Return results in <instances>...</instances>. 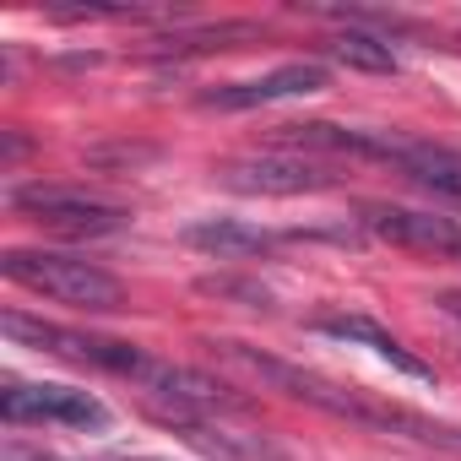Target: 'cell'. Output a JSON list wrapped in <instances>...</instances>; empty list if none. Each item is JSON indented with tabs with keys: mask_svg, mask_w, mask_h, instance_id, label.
<instances>
[{
	"mask_svg": "<svg viewBox=\"0 0 461 461\" xmlns=\"http://www.w3.org/2000/svg\"><path fill=\"white\" fill-rule=\"evenodd\" d=\"M277 141H283V147H299V152L369 158V163H391V168H396L407 136H391V131H358V125H331V120H310V125H283Z\"/></svg>",
	"mask_w": 461,
	"mask_h": 461,
	"instance_id": "cell-7",
	"label": "cell"
},
{
	"mask_svg": "<svg viewBox=\"0 0 461 461\" xmlns=\"http://www.w3.org/2000/svg\"><path fill=\"white\" fill-rule=\"evenodd\" d=\"M195 288H201V294H212V299H240L245 310H272V294H267L261 283H240V277H201Z\"/></svg>",
	"mask_w": 461,
	"mask_h": 461,
	"instance_id": "cell-14",
	"label": "cell"
},
{
	"mask_svg": "<svg viewBox=\"0 0 461 461\" xmlns=\"http://www.w3.org/2000/svg\"><path fill=\"white\" fill-rule=\"evenodd\" d=\"M217 185L240 195H315V190H331L337 174L294 152H250V158L217 163Z\"/></svg>",
	"mask_w": 461,
	"mask_h": 461,
	"instance_id": "cell-4",
	"label": "cell"
},
{
	"mask_svg": "<svg viewBox=\"0 0 461 461\" xmlns=\"http://www.w3.org/2000/svg\"><path fill=\"white\" fill-rule=\"evenodd\" d=\"M6 201L17 212H28L39 228L66 234V240H104V234H120L131 222L125 206H114L104 195H87V190H71V185H23Z\"/></svg>",
	"mask_w": 461,
	"mask_h": 461,
	"instance_id": "cell-3",
	"label": "cell"
},
{
	"mask_svg": "<svg viewBox=\"0 0 461 461\" xmlns=\"http://www.w3.org/2000/svg\"><path fill=\"white\" fill-rule=\"evenodd\" d=\"M0 272H6L17 288L44 294L55 304H71V310H120L125 304L120 277H109L104 267H93L82 256H60V250H6V256H0Z\"/></svg>",
	"mask_w": 461,
	"mask_h": 461,
	"instance_id": "cell-2",
	"label": "cell"
},
{
	"mask_svg": "<svg viewBox=\"0 0 461 461\" xmlns=\"http://www.w3.org/2000/svg\"><path fill=\"white\" fill-rule=\"evenodd\" d=\"M358 222L369 228L375 240H385L396 250H412V256H434V261H456L461 256V222L434 217V212H418V206L375 201V206H364Z\"/></svg>",
	"mask_w": 461,
	"mask_h": 461,
	"instance_id": "cell-5",
	"label": "cell"
},
{
	"mask_svg": "<svg viewBox=\"0 0 461 461\" xmlns=\"http://www.w3.org/2000/svg\"><path fill=\"white\" fill-rule=\"evenodd\" d=\"M396 168H402L412 185H423V190H434V195H445V201H461V152H456V147L407 136Z\"/></svg>",
	"mask_w": 461,
	"mask_h": 461,
	"instance_id": "cell-12",
	"label": "cell"
},
{
	"mask_svg": "<svg viewBox=\"0 0 461 461\" xmlns=\"http://www.w3.org/2000/svg\"><path fill=\"white\" fill-rule=\"evenodd\" d=\"M315 331H326V337H342V342H364L369 353H380L385 364H396L402 375H412V380H434V369L423 364V358H412L380 321H369V315H321L315 321Z\"/></svg>",
	"mask_w": 461,
	"mask_h": 461,
	"instance_id": "cell-11",
	"label": "cell"
},
{
	"mask_svg": "<svg viewBox=\"0 0 461 461\" xmlns=\"http://www.w3.org/2000/svg\"><path fill=\"white\" fill-rule=\"evenodd\" d=\"M23 152H28V147H23V136H17V131H6V163H17Z\"/></svg>",
	"mask_w": 461,
	"mask_h": 461,
	"instance_id": "cell-16",
	"label": "cell"
},
{
	"mask_svg": "<svg viewBox=\"0 0 461 461\" xmlns=\"http://www.w3.org/2000/svg\"><path fill=\"white\" fill-rule=\"evenodd\" d=\"M434 304H439L450 321H461V288H445V294H434Z\"/></svg>",
	"mask_w": 461,
	"mask_h": 461,
	"instance_id": "cell-15",
	"label": "cell"
},
{
	"mask_svg": "<svg viewBox=\"0 0 461 461\" xmlns=\"http://www.w3.org/2000/svg\"><path fill=\"white\" fill-rule=\"evenodd\" d=\"M185 245L201 250V256H217V261H256V256H267L277 245V234L250 228V222H234V217H206V222L185 228Z\"/></svg>",
	"mask_w": 461,
	"mask_h": 461,
	"instance_id": "cell-10",
	"label": "cell"
},
{
	"mask_svg": "<svg viewBox=\"0 0 461 461\" xmlns=\"http://www.w3.org/2000/svg\"><path fill=\"white\" fill-rule=\"evenodd\" d=\"M222 358H234V364H245L256 380H267L272 391H283V396H294V402H304V407H315V412H326V418H348V423H358V429H380V434H396V439H412V445H429V450H450V456H461V429H450V423H439V418H423V412H412V407H396V402H380V396H369V391H358V385H342V380H326V375H315V369H299V364H283V358H272V353H261V348H250V342H212Z\"/></svg>",
	"mask_w": 461,
	"mask_h": 461,
	"instance_id": "cell-1",
	"label": "cell"
},
{
	"mask_svg": "<svg viewBox=\"0 0 461 461\" xmlns=\"http://www.w3.org/2000/svg\"><path fill=\"white\" fill-rule=\"evenodd\" d=\"M331 55L342 60V66H353V71H396V55H391V44L385 39H375V33H337L331 39Z\"/></svg>",
	"mask_w": 461,
	"mask_h": 461,
	"instance_id": "cell-13",
	"label": "cell"
},
{
	"mask_svg": "<svg viewBox=\"0 0 461 461\" xmlns=\"http://www.w3.org/2000/svg\"><path fill=\"white\" fill-rule=\"evenodd\" d=\"M331 82V71L321 60H294V66H277L256 82H228V87H212L201 104L206 109H261V104H283V98H304V93H321Z\"/></svg>",
	"mask_w": 461,
	"mask_h": 461,
	"instance_id": "cell-8",
	"label": "cell"
},
{
	"mask_svg": "<svg viewBox=\"0 0 461 461\" xmlns=\"http://www.w3.org/2000/svg\"><path fill=\"white\" fill-rule=\"evenodd\" d=\"M6 423H66V429H109V407L77 385H6L0 396Z\"/></svg>",
	"mask_w": 461,
	"mask_h": 461,
	"instance_id": "cell-6",
	"label": "cell"
},
{
	"mask_svg": "<svg viewBox=\"0 0 461 461\" xmlns=\"http://www.w3.org/2000/svg\"><path fill=\"white\" fill-rule=\"evenodd\" d=\"M158 418L190 445V450H201L206 461H294V456H283L267 434H234V429H222L217 418H195V412H163L158 407Z\"/></svg>",
	"mask_w": 461,
	"mask_h": 461,
	"instance_id": "cell-9",
	"label": "cell"
}]
</instances>
